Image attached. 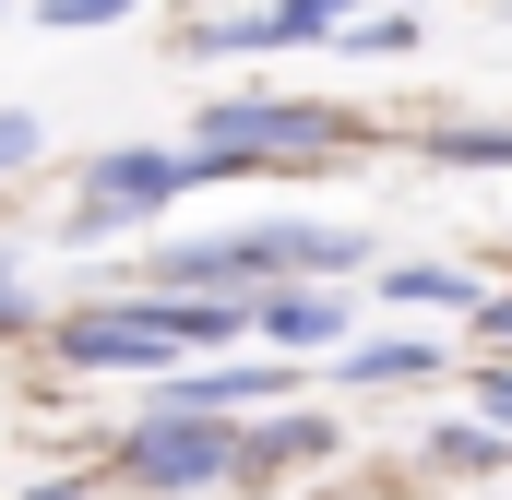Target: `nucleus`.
Masks as SVG:
<instances>
[{
  "label": "nucleus",
  "mask_w": 512,
  "mask_h": 500,
  "mask_svg": "<svg viewBox=\"0 0 512 500\" xmlns=\"http://www.w3.org/2000/svg\"><path fill=\"white\" fill-rule=\"evenodd\" d=\"M346 143L358 131L334 120V108H310V96H215L203 131H191V167L203 179H251V167H322Z\"/></svg>",
  "instance_id": "obj_1"
},
{
  "label": "nucleus",
  "mask_w": 512,
  "mask_h": 500,
  "mask_svg": "<svg viewBox=\"0 0 512 500\" xmlns=\"http://www.w3.org/2000/svg\"><path fill=\"white\" fill-rule=\"evenodd\" d=\"M191 179H203V167L167 155V143H108V155L84 167V203L60 215V250H96V239H120V227H143V215H167Z\"/></svg>",
  "instance_id": "obj_2"
},
{
  "label": "nucleus",
  "mask_w": 512,
  "mask_h": 500,
  "mask_svg": "<svg viewBox=\"0 0 512 500\" xmlns=\"http://www.w3.org/2000/svg\"><path fill=\"white\" fill-rule=\"evenodd\" d=\"M227 465H239V429H227V417H191V405H143V429L120 441V477L143 500L227 489Z\"/></svg>",
  "instance_id": "obj_3"
},
{
  "label": "nucleus",
  "mask_w": 512,
  "mask_h": 500,
  "mask_svg": "<svg viewBox=\"0 0 512 500\" xmlns=\"http://www.w3.org/2000/svg\"><path fill=\"white\" fill-rule=\"evenodd\" d=\"M48 346H60V370H143V381L179 370V334H167L143 298H120V310H72Z\"/></svg>",
  "instance_id": "obj_4"
},
{
  "label": "nucleus",
  "mask_w": 512,
  "mask_h": 500,
  "mask_svg": "<svg viewBox=\"0 0 512 500\" xmlns=\"http://www.w3.org/2000/svg\"><path fill=\"white\" fill-rule=\"evenodd\" d=\"M251 334L274 358H334L346 346V298L322 274H286V286H251Z\"/></svg>",
  "instance_id": "obj_5"
},
{
  "label": "nucleus",
  "mask_w": 512,
  "mask_h": 500,
  "mask_svg": "<svg viewBox=\"0 0 512 500\" xmlns=\"http://www.w3.org/2000/svg\"><path fill=\"white\" fill-rule=\"evenodd\" d=\"M286 381H298V358H215V370H167L155 381V405H191V417H227V405H286Z\"/></svg>",
  "instance_id": "obj_6"
},
{
  "label": "nucleus",
  "mask_w": 512,
  "mask_h": 500,
  "mask_svg": "<svg viewBox=\"0 0 512 500\" xmlns=\"http://www.w3.org/2000/svg\"><path fill=\"white\" fill-rule=\"evenodd\" d=\"M298 465H334V417H322V405L239 429V465H227V489H274V477H298Z\"/></svg>",
  "instance_id": "obj_7"
},
{
  "label": "nucleus",
  "mask_w": 512,
  "mask_h": 500,
  "mask_svg": "<svg viewBox=\"0 0 512 500\" xmlns=\"http://www.w3.org/2000/svg\"><path fill=\"white\" fill-rule=\"evenodd\" d=\"M501 465H512L501 417H441V429H429V477H501Z\"/></svg>",
  "instance_id": "obj_8"
},
{
  "label": "nucleus",
  "mask_w": 512,
  "mask_h": 500,
  "mask_svg": "<svg viewBox=\"0 0 512 500\" xmlns=\"http://www.w3.org/2000/svg\"><path fill=\"white\" fill-rule=\"evenodd\" d=\"M441 346L429 334H382V346H334V381H429Z\"/></svg>",
  "instance_id": "obj_9"
},
{
  "label": "nucleus",
  "mask_w": 512,
  "mask_h": 500,
  "mask_svg": "<svg viewBox=\"0 0 512 500\" xmlns=\"http://www.w3.org/2000/svg\"><path fill=\"white\" fill-rule=\"evenodd\" d=\"M382 286L405 298V310H477V298H489V286H477L465 262H393Z\"/></svg>",
  "instance_id": "obj_10"
},
{
  "label": "nucleus",
  "mask_w": 512,
  "mask_h": 500,
  "mask_svg": "<svg viewBox=\"0 0 512 500\" xmlns=\"http://www.w3.org/2000/svg\"><path fill=\"white\" fill-rule=\"evenodd\" d=\"M191 48H203V60H251V48H286V24H274V0H251V12L191 24Z\"/></svg>",
  "instance_id": "obj_11"
},
{
  "label": "nucleus",
  "mask_w": 512,
  "mask_h": 500,
  "mask_svg": "<svg viewBox=\"0 0 512 500\" xmlns=\"http://www.w3.org/2000/svg\"><path fill=\"white\" fill-rule=\"evenodd\" d=\"M334 48H358V60H405V48H417V12H346Z\"/></svg>",
  "instance_id": "obj_12"
},
{
  "label": "nucleus",
  "mask_w": 512,
  "mask_h": 500,
  "mask_svg": "<svg viewBox=\"0 0 512 500\" xmlns=\"http://www.w3.org/2000/svg\"><path fill=\"white\" fill-rule=\"evenodd\" d=\"M429 167H512V131H417Z\"/></svg>",
  "instance_id": "obj_13"
},
{
  "label": "nucleus",
  "mask_w": 512,
  "mask_h": 500,
  "mask_svg": "<svg viewBox=\"0 0 512 500\" xmlns=\"http://www.w3.org/2000/svg\"><path fill=\"white\" fill-rule=\"evenodd\" d=\"M358 0H274V24H286V48H310V36H334Z\"/></svg>",
  "instance_id": "obj_14"
},
{
  "label": "nucleus",
  "mask_w": 512,
  "mask_h": 500,
  "mask_svg": "<svg viewBox=\"0 0 512 500\" xmlns=\"http://www.w3.org/2000/svg\"><path fill=\"white\" fill-rule=\"evenodd\" d=\"M120 12H143V0H36V24H48V36H84V24H120Z\"/></svg>",
  "instance_id": "obj_15"
},
{
  "label": "nucleus",
  "mask_w": 512,
  "mask_h": 500,
  "mask_svg": "<svg viewBox=\"0 0 512 500\" xmlns=\"http://www.w3.org/2000/svg\"><path fill=\"white\" fill-rule=\"evenodd\" d=\"M36 155H48V120H36V108H0V179L36 167Z\"/></svg>",
  "instance_id": "obj_16"
},
{
  "label": "nucleus",
  "mask_w": 512,
  "mask_h": 500,
  "mask_svg": "<svg viewBox=\"0 0 512 500\" xmlns=\"http://www.w3.org/2000/svg\"><path fill=\"white\" fill-rule=\"evenodd\" d=\"M477 405H489V417L512 429V358H501V370H477Z\"/></svg>",
  "instance_id": "obj_17"
},
{
  "label": "nucleus",
  "mask_w": 512,
  "mask_h": 500,
  "mask_svg": "<svg viewBox=\"0 0 512 500\" xmlns=\"http://www.w3.org/2000/svg\"><path fill=\"white\" fill-rule=\"evenodd\" d=\"M12 322H24V274L0 262V334H12Z\"/></svg>",
  "instance_id": "obj_18"
},
{
  "label": "nucleus",
  "mask_w": 512,
  "mask_h": 500,
  "mask_svg": "<svg viewBox=\"0 0 512 500\" xmlns=\"http://www.w3.org/2000/svg\"><path fill=\"white\" fill-rule=\"evenodd\" d=\"M24 500H96V489H84V477H36Z\"/></svg>",
  "instance_id": "obj_19"
}]
</instances>
